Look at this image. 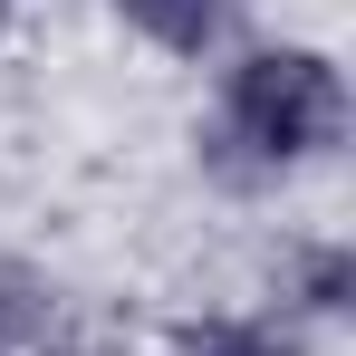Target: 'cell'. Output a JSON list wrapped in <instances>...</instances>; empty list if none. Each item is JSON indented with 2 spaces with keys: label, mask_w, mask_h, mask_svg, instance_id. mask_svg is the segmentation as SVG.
Masks as SVG:
<instances>
[{
  "label": "cell",
  "mask_w": 356,
  "mask_h": 356,
  "mask_svg": "<svg viewBox=\"0 0 356 356\" xmlns=\"http://www.w3.org/2000/svg\"><path fill=\"white\" fill-rule=\"evenodd\" d=\"M347 125V87L318 49H260L232 67V135L270 164H298L318 145H337Z\"/></svg>",
  "instance_id": "obj_1"
},
{
  "label": "cell",
  "mask_w": 356,
  "mask_h": 356,
  "mask_svg": "<svg viewBox=\"0 0 356 356\" xmlns=\"http://www.w3.org/2000/svg\"><path fill=\"white\" fill-rule=\"evenodd\" d=\"M116 10L145 29V39H154V49H212L232 0H116Z\"/></svg>",
  "instance_id": "obj_2"
},
{
  "label": "cell",
  "mask_w": 356,
  "mask_h": 356,
  "mask_svg": "<svg viewBox=\"0 0 356 356\" xmlns=\"http://www.w3.org/2000/svg\"><path fill=\"white\" fill-rule=\"evenodd\" d=\"M193 356H298L280 327H241V318H212V327H193Z\"/></svg>",
  "instance_id": "obj_3"
},
{
  "label": "cell",
  "mask_w": 356,
  "mask_h": 356,
  "mask_svg": "<svg viewBox=\"0 0 356 356\" xmlns=\"http://www.w3.org/2000/svg\"><path fill=\"white\" fill-rule=\"evenodd\" d=\"M308 308H347V250H318L308 260Z\"/></svg>",
  "instance_id": "obj_4"
}]
</instances>
